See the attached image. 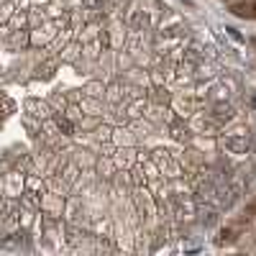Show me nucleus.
Segmentation results:
<instances>
[{"label":"nucleus","instance_id":"nucleus-1","mask_svg":"<svg viewBox=\"0 0 256 256\" xmlns=\"http://www.w3.org/2000/svg\"><path fill=\"white\" fill-rule=\"evenodd\" d=\"M41 200H44V184L38 182V177H28L26 180V190H24V202L31 210L41 208Z\"/></svg>","mask_w":256,"mask_h":256},{"label":"nucleus","instance_id":"nucleus-2","mask_svg":"<svg viewBox=\"0 0 256 256\" xmlns=\"http://www.w3.org/2000/svg\"><path fill=\"white\" fill-rule=\"evenodd\" d=\"M226 146L230 148V152L241 154V152H246V148H248V138L246 136H241V138H226Z\"/></svg>","mask_w":256,"mask_h":256},{"label":"nucleus","instance_id":"nucleus-3","mask_svg":"<svg viewBox=\"0 0 256 256\" xmlns=\"http://www.w3.org/2000/svg\"><path fill=\"white\" fill-rule=\"evenodd\" d=\"M28 110H34V116L36 118H49V108L44 102H36V100H28V105H26Z\"/></svg>","mask_w":256,"mask_h":256},{"label":"nucleus","instance_id":"nucleus-4","mask_svg":"<svg viewBox=\"0 0 256 256\" xmlns=\"http://www.w3.org/2000/svg\"><path fill=\"white\" fill-rule=\"evenodd\" d=\"M254 105H256V98H254Z\"/></svg>","mask_w":256,"mask_h":256}]
</instances>
